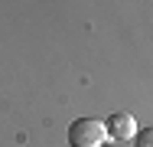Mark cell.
Masks as SVG:
<instances>
[{
    "mask_svg": "<svg viewBox=\"0 0 153 147\" xmlns=\"http://www.w3.org/2000/svg\"><path fill=\"white\" fill-rule=\"evenodd\" d=\"M104 137H108V128L98 118H78L68 124V147H101Z\"/></svg>",
    "mask_w": 153,
    "mask_h": 147,
    "instance_id": "1",
    "label": "cell"
},
{
    "mask_svg": "<svg viewBox=\"0 0 153 147\" xmlns=\"http://www.w3.org/2000/svg\"><path fill=\"white\" fill-rule=\"evenodd\" d=\"M104 128H108V137H114V141L137 137V121H134V115H111L104 121Z\"/></svg>",
    "mask_w": 153,
    "mask_h": 147,
    "instance_id": "2",
    "label": "cell"
},
{
    "mask_svg": "<svg viewBox=\"0 0 153 147\" xmlns=\"http://www.w3.org/2000/svg\"><path fill=\"white\" fill-rule=\"evenodd\" d=\"M137 147H153V128L137 131Z\"/></svg>",
    "mask_w": 153,
    "mask_h": 147,
    "instance_id": "3",
    "label": "cell"
}]
</instances>
